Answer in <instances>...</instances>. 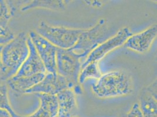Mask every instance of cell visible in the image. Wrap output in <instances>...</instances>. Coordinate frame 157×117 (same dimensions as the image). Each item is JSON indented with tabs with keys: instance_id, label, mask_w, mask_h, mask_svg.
<instances>
[{
	"instance_id": "obj_1",
	"label": "cell",
	"mask_w": 157,
	"mask_h": 117,
	"mask_svg": "<svg viewBox=\"0 0 157 117\" xmlns=\"http://www.w3.org/2000/svg\"><path fill=\"white\" fill-rule=\"evenodd\" d=\"M28 36L24 32H20L13 39L3 45L1 51L3 81L15 76L29 54L27 44Z\"/></svg>"
},
{
	"instance_id": "obj_2",
	"label": "cell",
	"mask_w": 157,
	"mask_h": 117,
	"mask_svg": "<svg viewBox=\"0 0 157 117\" xmlns=\"http://www.w3.org/2000/svg\"><path fill=\"white\" fill-rule=\"evenodd\" d=\"M92 90L100 98L124 96L133 91L132 80L131 76L123 70L109 72L92 84Z\"/></svg>"
},
{
	"instance_id": "obj_3",
	"label": "cell",
	"mask_w": 157,
	"mask_h": 117,
	"mask_svg": "<svg viewBox=\"0 0 157 117\" xmlns=\"http://www.w3.org/2000/svg\"><path fill=\"white\" fill-rule=\"evenodd\" d=\"M36 30L39 35L58 48L69 49L76 45L84 29L52 26L41 21Z\"/></svg>"
},
{
	"instance_id": "obj_4",
	"label": "cell",
	"mask_w": 157,
	"mask_h": 117,
	"mask_svg": "<svg viewBox=\"0 0 157 117\" xmlns=\"http://www.w3.org/2000/svg\"><path fill=\"white\" fill-rule=\"evenodd\" d=\"M83 57L81 53L75 52L71 49H63L58 48L56 52L57 73L67 80L69 87H72L78 85V75L81 71L82 59Z\"/></svg>"
},
{
	"instance_id": "obj_5",
	"label": "cell",
	"mask_w": 157,
	"mask_h": 117,
	"mask_svg": "<svg viewBox=\"0 0 157 117\" xmlns=\"http://www.w3.org/2000/svg\"><path fill=\"white\" fill-rule=\"evenodd\" d=\"M111 35V32L105 20H101L96 26L88 29H84L80 35L77 43L71 49L81 53L83 58H86L93 50L110 38Z\"/></svg>"
},
{
	"instance_id": "obj_6",
	"label": "cell",
	"mask_w": 157,
	"mask_h": 117,
	"mask_svg": "<svg viewBox=\"0 0 157 117\" xmlns=\"http://www.w3.org/2000/svg\"><path fill=\"white\" fill-rule=\"evenodd\" d=\"M131 35H132V33L129 28L125 27L121 29L115 35L105 40L90 53L82 65L81 70L90 63L98 62L109 52L124 44L127 39Z\"/></svg>"
},
{
	"instance_id": "obj_7",
	"label": "cell",
	"mask_w": 157,
	"mask_h": 117,
	"mask_svg": "<svg viewBox=\"0 0 157 117\" xmlns=\"http://www.w3.org/2000/svg\"><path fill=\"white\" fill-rule=\"evenodd\" d=\"M28 36L43 62L46 72L56 73V52L58 47L39 35L36 32L31 31Z\"/></svg>"
},
{
	"instance_id": "obj_8",
	"label": "cell",
	"mask_w": 157,
	"mask_h": 117,
	"mask_svg": "<svg viewBox=\"0 0 157 117\" xmlns=\"http://www.w3.org/2000/svg\"><path fill=\"white\" fill-rule=\"evenodd\" d=\"M70 89L69 84L65 77L59 74L48 73L37 85L33 86L25 93L38 94L42 93L56 96L59 92Z\"/></svg>"
},
{
	"instance_id": "obj_9",
	"label": "cell",
	"mask_w": 157,
	"mask_h": 117,
	"mask_svg": "<svg viewBox=\"0 0 157 117\" xmlns=\"http://www.w3.org/2000/svg\"><path fill=\"white\" fill-rule=\"evenodd\" d=\"M27 44L29 48L28 56L15 76L29 77L40 73L45 74V66L29 36L27 39Z\"/></svg>"
},
{
	"instance_id": "obj_10",
	"label": "cell",
	"mask_w": 157,
	"mask_h": 117,
	"mask_svg": "<svg viewBox=\"0 0 157 117\" xmlns=\"http://www.w3.org/2000/svg\"><path fill=\"white\" fill-rule=\"evenodd\" d=\"M157 25L151 26L144 31L129 37L124 46L136 52L145 53L148 51L157 36Z\"/></svg>"
},
{
	"instance_id": "obj_11",
	"label": "cell",
	"mask_w": 157,
	"mask_h": 117,
	"mask_svg": "<svg viewBox=\"0 0 157 117\" xmlns=\"http://www.w3.org/2000/svg\"><path fill=\"white\" fill-rule=\"evenodd\" d=\"M58 104V117H73L77 109L75 94L71 89H67L56 95Z\"/></svg>"
},
{
	"instance_id": "obj_12",
	"label": "cell",
	"mask_w": 157,
	"mask_h": 117,
	"mask_svg": "<svg viewBox=\"0 0 157 117\" xmlns=\"http://www.w3.org/2000/svg\"><path fill=\"white\" fill-rule=\"evenodd\" d=\"M36 94L40 100L39 108L29 116H19V117H57L58 104L56 96L42 93Z\"/></svg>"
},
{
	"instance_id": "obj_13",
	"label": "cell",
	"mask_w": 157,
	"mask_h": 117,
	"mask_svg": "<svg viewBox=\"0 0 157 117\" xmlns=\"http://www.w3.org/2000/svg\"><path fill=\"white\" fill-rule=\"evenodd\" d=\"M45 74L40 73L29 77H16L13 76L6 80V85L18 94L25 93V91L37 85L44 78Z\"/></svg>"
},
{
	"instance_id": "obj_14",
	"label": "cell",
	"mask_w": 157,
	"mask_h": 117,
	"mask_svg": "<svg viewBox=\"0 0 157 117\" xmlns=\"http://www.w3.org/2000/svg\"><path fill=\"white\" fill-rule=\"evenodd\" d=\"M138 105L144 117H157V97L146 88L141 92Z\"/></svg>"
},
{
	"instance_id": "obj_15",
	"label": "cell",
	"mask_w": 157,
	"mask_h": 117,
	"mask_svg": "<svg viewBox=\"0 0 157 117\" xmlns=\"http://www.w3.org/2000/svg\"><path fill=\"white\" fill-rule=\"evenodd\" d=\"M15 10L11 2L0 0V28L8 29V24Z\"/></svg>"
},
{
	"instance_id": "obj_16",
	"label": "cell",
	"mask_w": 157,
	"mask_h": 117,
	"mask_svg": "<svg viewBox=\"0 0 157 117\" xmlns=\"http://www.w3.org/2000/svg\"><path fill=\"white\" fill-rule=\"evenodd\" d=\"M101 73L98 67V62H92L86 66L80 72L78 82L82 84L89 78H99L101 76Z\"/></svg>"
},
{
	"instance_id": "obj_17",
	"label": "cell",
	"mask_w": 157,
	"mask_h": 117,
	"mask_svg": "<svg viewBox=\"0 0 157 117\" xmlns=\"http://www.w3.org/2000/svg\"><path fill=\"white\" fill-rule=\"evenodd\" d=\"M65 7V4L62 1H33L22 7L21 11H24L34 8H46L58 9H63Z\"/></svg>"
},
{
	"instance_id": "obj_18",
	"label": "cell",
	"mask_w": 157,
	"mask_h": 117,
	"mask_svg": "<svg viewBox=\"0 0 157 117\" xmlns=\"http://www.w3.org/2000/svg\"><path fill=\"white\" fill-rule=\"evenodd\" d=\"M0 109L8 111L12 117H19L10 104L8 96V86L6 84L0 85Z\"/></svg>"
},
{
	"instance_id": "obj_19",
	"label": "cell",
	"mask_w": 157,
	"mask_h": 117,
	"mask_svg": "<svg viewBox=\"0 0 157 117\" xmlns=\"http://www.w3.org/2000/svg\"><path fill=\"white\" fill-rule=\"evenodd\" d=\"M125 117H144L138 103L133 104Z\"/></svg>"
},
{
	"instance_id": "obj_20",
	"label": "cell",
	"mask_w": 157,
	"mask_h": 117,
	"mask_svg": "<svg viewBox=\"0 0 157 117\" xmlns=\"http://www.w3.org/2000/svg\"><path fill=\"white\" fill-rule=\"evenodd\" d=\"M14 38V35L12 33L9 32L5 35L0 36V45H4L8 42Z\"/></svg>"
},
{
	"instance_id": "obj_21",
	"label": "cell",
	"mask_w": 157,
	"mask_h": 117,
	"mask_svg": "<svg viewBox=\"0 0 157 117\" xmlns=\"http://www.w3.org/2000/svg\"><path fill=\"white\" fill-rule=\"evenodd\" d=\"M0 117H12L10 112L4 109H0Z\"/></svg>"
},
{
	"instance_id": "obj_22",
	"label": "cell",
	"mask_w": 157,
	"mask_h": 117,
	"mask_svg": "<svg viewBox=\"0 0 157 117\" xmlns=\"http://www.w3.org/2000/svg\"><path fill=\"white\" fill-rule=\"evenodd\" d=\"M2 47H3V45H0V76L1 74L2 70V63H1V51H2Z\"/></svg>"
},
{
	"instance_id": "obj_23",
	"label": "cell",
	"mask_w": 157,
	"mask_h": 117,
	"mask_svg": "<svg viewBox=\"0 0 157 117\" xmlns=\"http://www.w3.org/2000/svg\"><path fill=\"white\" fill-rule=\"evenodd\" d=\"M8 32H8V29H2V28H0V36L5 35Z\"/></svg>"
},
{
	"instance_id": "obj_24",
	"label": "cell",
	"mask_w": 157,
	"mask_h": 117,
	"mask_svg": "<svg viewBox=\"0 0 157 117\" xmlns=\"http://www.w3.org/2000/svg\"><path fill=\"white\" fill-rule=\"evenodd\" d=\"M2 82H4V81H3V80H2V78H1V76H0V85L2 84Z\"/></svg>"
},
{
	"instance_id": "obj_25",
	"label": "cell",
	"mask_w": 157,
	"mask_h": 117,
	"mask_svg": "<svg viewBox=\"0 0 157 117\" xmlns=\"http://www.w3.org/2000/svg\"><path fill=\"white\" fill-rule=\"evenodd\" d=\"M76 117V116H74V117Z\"/></svg>"
}]
</instances>
